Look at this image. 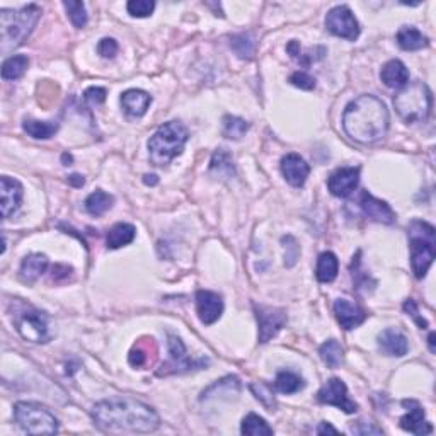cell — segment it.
<instances>
[{"label": "cell", "mask_w": 436, "mask_h": 436, "mask_svg": "<svg viewBox=\"0 0 436 436\" xmlns=\"http://www.w3.org/2000/svg\"><path fill=\"white\" fill-rule=\"evenodd\" d=\"M96 426L108 433H152L159 428V414L133 397L101 400L91 413Z\"/></svg>", "instance_id": "obj_1"}, {"label": "cell", "mask_w": 436, "mask_h": 436, "mask_svg": "<svg viewBox=\"0 0 436 436\" xmlns=\"http://www.w3.org/2000/svg\"><path fill=\"white\" fill-rule=\"evenodd\" d=\"M342 128L346 135L358 144H375L389 131L387 106L375 96H360L346 106Z\"/></svg>", "instance_id": "obj_2"}, {"label": "cell", "mask_w": 436, "mask_h": 436, "mask_svg": "<svg viewBox=\"0 0 436 436\" xmlns=\"http://www.w3.org/2000/svg\"><path fill=\"white\" fill-rule=\"evenodd\" d=\"M39 16H41V9L36 3H30L17 10H0V50L3 53H9L23 45L33 33Z\"/></svg>", "instance_id": "obj_3"}, {"label": "cell", "mask_w": 436, "mask_h": 436, "mask_svg": "<svg viewBox=\"0 0 436 436\" xmlns=\"http://www.w3.org/2000/svg\"><path fill=\"white\" fill-rule=\"evenodd\" d=\"M411 249V266L417 280L426 276L436 257V230L424 220H413L407 227Z\"/></svg>", "instance_id": "obj_4"}, {"label": "cell", "mask_w": 436, "mask_h": 436, "mask_svg": "<svg viewBox=\"0 0 436 436\" xmlns=\"http://www.w3.org/2000/svg\"><path fill=\"white\" fill-rule=\"evenodd\" d=\"M394 106L406 123H423L433 109V94L424 82H407L395 94Z\"/></svg>", "instance_id": "obj_5"}, {"label": "cell", "mask_w": 436, "mask_h": 436, "mask_svg": "<svg viewBox=\"0 0 436 436\" xmlns=\"http://www.w3.org/2000/svg\"><path fill=\"white\" fill-rule=\"evenodd\" d=\"M189 133L179 121H169L159 127V130L150 137L149 155L153 166H167L184 150Z\"/></svg>", "instance_id": "obj_6"}, {"label": "cell", "mask_w": 436, "mask_h": 436, "mask_svg": "<svg viewBox=\"0 0 436 436\" xmlns=\"http://www.w3.org/2000/svg\"><path fill=\"white\" fill-rule=\"evenodd\" d=\"M14 417L26 433L53 435L58 431V419L41 404L17 402L14 406Z\"/></svg>", "instance_id": "obj_7"}, {"label": "cell", "mask_w": 436, "mask_h": 436, "mask_svg": "<svg viewBox=\"0 0 436 436\" xmlns=\"http://www.w3.org/2000/svg\"><path fill=\"white\" fill-rule=\"evenodd\" d=\"M16 327L19 334L23 336L26 341L31 342H48L50 332H48V319L43 312L34 309V307H24L16 317Z\"/></svg>", "instance_id": "obj_8"}, {"label": "cell", "mask_w": 436, "mask_h": 436, "mask_svg": "<svg viewBox=\"0 0 436 436\" xmlns=\"http://www.w3.org/2000/svg\"><path fill=\"white\" fill-rule=\"evenodd\" d=\"M167 348H169V362L162 364V370L157 371V375L164 377V375L171 373H186V371L198 370V368L205 367L206 360H191L186 351V346L177 336L169 334L167 336Z\"/></svg>", "instance_id": "obj_9"}, {"label": "cell", "mask_w": 436, "mask_h": 436, "mask_svg": "<svg viewBox=\"0 0 436 436\" xmlns=\"http://www.w3.org/2000/svg\"><path fill=\"white\" fill-rule=\"evenodd\" d=\"M326 28L334 36L355 41L360 36V24L356 21L355 14L346 6H338L327 12Z\"/></svg>", "instance_id": "obj_10"}, {"label": "cell", "mask_w": 436, "mask_h": 436, "mask_svg": "<svg viewBox=\"0 0 436 436\" xmlns=\"http://www.w3.org/2000/svg\"><path fill=\"white\" fill-rule=\"evenodd\" d=\"M317 400L327 406H336L345 411L346 414H355L358 411V404L349 399L348 387L341 378H329L326 384L317 392Z\"/></svg>", "instance_id": "obj_11"}, {"label": "cell", "mask_w": 436, "mask_h": 436, "mask_svg": "<svg viewBox=\"0 0 436 436\" xmlns=\"http://www.w3.org/2000/svg\"><path fill=\"white\" fill-rule=\"evenodd\" d=\"M257 324H259V342H268L287 324V312L276 307L254 305Z\"/></svg>", "instance_id": "obj_12"}, {"label": "cell", "mask_w": 436, "mask_h": 436, "mask_svg": "<svg viewBox=\"0 0 436 436\" xmlns=\"http://www.w3.org/2000/svg\"><path fill=\"white\" fill-rule=\"evenodd\" d=\"M196 312L205 326H212L224 314V300L215 292L198 290L196 292Z\"/></svg>", "instance_id": "obj_13"}, {"label": "cell", "mask_w": 436, "mask_h": 436, "mask_svg": "<svg viewBox=\"0 0 436 436\" xmlns=\"http://www.w3.org/2000/svg\"><path fill=\"white\" fill-rule=\"evenodd\" d=\"M360 182V167H341L334 171L327 179V188L331 195L338 198H348Z\"/></svg>", "instance_id": "obj_14"}, {"label": "cell", "mask_w": 436, "mask_h": 436, "mask_svg": "<svg viewBox=\"0 0 436 436\" xmlns=\"http://www.w3.org/2000/svg\"><path fill=\"white\" fill-rule=\"evenodd\" d=\"M360 208H362L363 215L371 221H377V224H385L391 225L395 221V213L391 208V205L382 199L375 198L373 195H370L368 191H362L360 196Z\"/></svg>", "instance_id": "obj_15"}, {"label": "cell", "mask_w": 436, "mask_h": 436, "mask_svg": "<svg viewBox=\"0 0 436 436\" xmlns=\"http://www.w3.org/2000/svg\"><path fill=\"white\" fill-rule=\"evenodd\" d=\"M23 201V186L17 179L3 176L0 179V206H2V217L10 218L19 210Z\"/></svg>", "instance_id": "obj_16"}, {"label": "cell", "mask_w": 436, "mask_h": 436, "mask_svg": "<svg viewBox=\"0 0 436 436\" xmlns=\"http://www.w3.org/2000/svg\"><path fill=\"white\" fill-rule=\"evenodd\" d=\"M402 406L411 407L409 413L404 414L400 417V428L404 431H409L413 435H431L433 433V426L424 417L423 407L416 400H402Z\"/></svg>", "instance_id": "obj_17"}, {"label": "cell", "mask_w": 436, "mask_h": 436, "mask_svg": "<svg viewBox=\"0 0 436 436\" xmlns=\"http://www.w3.org/2000/svg\"><path fill=\"white\" fill-rule=\"evenodd\" d=\"M281 174L293 188H302L310 174V166L298 153H287L281 159Z\"/></svg>", "instance_id": "obj_18"}, {"label": "cell", "mask_w": 436, "mask_h": 436, "mask_svg": "<svg viewBox=\"0 0 436 436\" xmlns=\"http://www.w3.org/2000/svg\"><path fill=\"white\" fill-rule=\"evenodd\" d=\"M334 314L338 323L341 324L342 329L351 331L367 320V312L360 305L353 303L348 298H338L334 302Z\"/></svg>", "instance_id": "obj_19"}, {"label": "cell", "mask_w": 436, "mask_h": 436, "mask_svg": "<svg viewBox=\"0 0 436 436\" xmlns=\"http://www.w3.org/2000/svg\"><path fill=\"white\" fill-rule=\"evenodd\" d=\"M378 348L387 356H404L409 349V342L397 329H385L378 334Z\"/></svg>", "instance_id": "obj_20"}, {"label": "cell", "mask_w": 436, "mask_h": 436, "mask_svg": "<svg viewBox=\"0 0 436 436\" xmlns=\"http://www.w3.org/2000/svg\"><path fill=\"white\" fill-rule=\"evenodd\" d=\"M150 102H152V96L149 92L142 91V89H128L121 96V106H123L124 113L133 118L144 116L149 111Z\"/></svg>", "instance_id": "obj_21"}, {"label": "cell", "mask_w": 436, "mask_h": 436, "mask_svg": "<svg viewBox=\"0 0 436 436\" xmlns=\"http://www.w3.org/2000/svg\"><path fill=\"white\" fill-rule=\"evenodd\" d=\"M380 78L387 87L391 89H402L409 82V70L400 60H389L382 67Z\"/></svg>", "instance_id": "obj_22"}, {"label": "cell", "mask_w": 436, "mask_h": 436, "mask_svg": "<svg viewBox=\"0 0 436 436\" xmlns=\"http://www.w3.org/2000/svg\"><path fill=\"white\" fill-rule=\"evenodd\" d=\"M48 257L45 254L34 252V254L26 256L23 259V263H21V278H23V281H26V283H34V281L48 270Z\"/></svg>", "instance_id": "obj_23"}, {"label": "cell", "mask_w": 436, "mask_h": 436, "mask_svg": "<svg viewBox=\"0 0 436 436\" xmlns=\"http://www.w3.org/2000/svg\"><path fill=\"white\" fill-rule=\"evenodd\" d=\"M395 39H397L400 48L406 50V52H417V50H423L430 45V39L413 26L400 28Z\"/></svg>", "instance_id": "obj_24"}, {"label": "cell", "mask_w": 436, "mask_h": 436, "mask_svg": "<svg viewBox=\"0 0 436 436\" xmlns=\"http://www.w3.org/2000/svg\"><path fill=\"white\" fill-rule=\"evenodd\" d=\"M135 235H137V228L131 224H123V221L116 224L114 227H111L108 237H106L108 249H120L123 246L131 244L135 241Z\"/></svg>", "instance_id": "obj_25"}, {"label": "cell", "mask_w": 436, "mask_h": 436, "mask_svg": "<svg viewBox=\"0 0 436 436\" xmlns=\"http://www.w3.org/2000/svg\"><path fill=\"white\" fill-rule=\"evenodd\" d=\"M339 271V261L334 252H323L317 259L316 276L320 283H331L336 280Z\"/></svg>", "instance_id": "obj_26"}, {"label": "cell", "mask_w": 436, "mask_h": 436, "mask_svg": "<svg viewBox=\"0 0 436 436\" xmlns=\"http://www.w3.org/2000/svg\"><path fill=\"white\" fill-rule=\"evenodd\" d=\"M303 387H305V380L292 370L278 371L276 378H274V389L281 394H296Z\"/></svg>", "instance_id": "obj_27"}, {"label": "cell", "mask_w": 436, "mask_h": 436, "mask_svg": "<svg viewBox=\"0 0 436 436\" xmlns=\"http://www.w3.org/2000/svg\"><path fill=\"white\" fill-rule=\"evenodd\" d=\"M114 198L109 195V193L102 191V189H98V191L91 193V195L85 198V210H87L89 215L92 217H101L105 215L108 210H111L113 206Z\"/></svg>", "instance_id": "obj_28"}, {"label": "cell", "mask_w": 436, "mask_h": 436, "mask_svg": "<svg viewBox=\"0 0 436 436\" xmlns=\"http://www.w3.org/2000/svg\"><path fill=\"white\" fill-rule=\"evenodd\" d=\"M241 392V382H239L237 377H225L221 380H218L217 384H213L212 387H208L206 391L201 392V400H208L213 395H220V397H225V395H237Z\"/></svg>", "instance_id": "obj_29"}, {"label": "cell", "mask_w": 436, "mask_h": 436, "mask_svg": "<svg viewBox=\"0 0 436 436\" xmlns=\"http://www.w3.org/2000/svg\"><path fill=\"white\" fill-rule=\"evenodd\" d=\"M24 131H26L30 137L36 138V140H48L53 135L58 131V123L55 121H39V120H24L23 123Z\"/></svg>", "instance_id": "obj_30"}, {"label": "cell", "mask_w": 436, "mask_h": 436, "mask_svg": "<svg viewBox=\"0 0 436 436\" xmlns=\"http://www.w3.org/2000/svg\"><path fill=\"white\" fill-rule=\"evenodd\" d=\"M30 67V58L24 55H14L3 62L2 65V78L3 80H17L26 74Z\"/></svg>", "instance_id": "obj_31"}, {"label": "cell", "mask_w": 436, "mask_h": 436, "mask_svg": "<svg viewBox=\"0 0 436 436\" xmlns=\"http://www.w3.org/2000/svg\"><path fill=\"white\" fill-rule=\"evenodd\" d=\"M241 433L248 436H271L273 435V428H271L261 416H257L254 413H249L248 416L242 419Z\"/></svg>", "instance_id": "obj_32"}, {"label": "cell", "mask_w": 436, "mask_h": 436, "mask_svg": "<svg viewBox=\"0 0 436 436\" xmlns=\"http://www.w3.org/2000/svg\"><path fill=\"white\" fill-rule=\"evenodd\" d=\"M230 48L234 50L235 55L242 60H251L256 52V41L251 33L234 34L230 38Z\"/></svg>", "instance_id": "obj_33"}, {"label": "cell", "mask_w": 436, "mask_h": 436, "mask_svg": "<svg viewBox=\"0 0 436 436\" xmlns=\"http://www.w3.org/2000/svg\"><path fill=\"white\" fill-rule=\"evenodd\" d=\"M210 169L212 173H218V176H234V160L232 155L225 149H218L212 157V162H210Z\"/></svg>", "instance_id": "obj_34"}, {"label": "cell", "mask_w": 436, "mask_h": 436, "mask_svg": "<svg viewBox=\"0 0 436 436\" xmlns=\"http://www.w3.org/2000/svg\"><path fill=\"white\" fill-rule=\"evenodd\" d=\"M319 355L329 368H338L342 363V346L336 339H329L319 348Z\"/></svg>", "instance_id": "obj_35"}, {"label": "cell", "mask_w": 436, "mask_h": 436, "mask_svg": "<svg viewBox=\"0 0 436 436\" xmlns=\"http://www.w3.org/2000/svg\"><path fill=\"white\" fill-rule=\"evenodd\" d=\"M221 123H224L221 131H224L225 137L232 138V140H241V138L244 137V135L248 133V130H249L248 121L242 120V118H237V116H230V114H227Z\"/></svg>", "instance_id": "obj_36"}, {"label": "cell", "mask_w": 436, "mask_h": 436, "mask_svg": "<svg viewBox=\"0 0 436 436\" xmlns=\"http://www.w3.org/2000/svg\"><path fill=\"white\" fill-rule=\"evenodd\" d=\"M153 346H155V342H153L152 338H145L142 339V341H138L137 345L131 348L130 355H128V362H130L131 367H137V368L145 367L150 360L149 358L150 348H153Z\"/></svg>", "instance_id": "obj_37"}, {"label": "cell", "mask_w": 436, "mask_h": 436, "mask_svg": "<svg viewBox=\"0 0 436 436\" xmlns=\"http://www.w3.org/2000/svg\"><path fill=\"white\" fill-rule=\"evenodd\" d=\"M63 7L67 9L70 21H72V24L77 30H82L87 24L89 17L84 2H72V0H69V2H63Z\"/></svg>", "instance_id": "obj_38"}, {"label": "cell", "mask_w": 436, "mask_h": 436, "mask_svg": "<svg viewBox=\"0 0 436 436\" xmlns=\"http://www.w3.org/2000/svg\"><path fill=\"white\" fill-rule=\"evenodd\" d=\"M127 9L130 16L133 17H149L155 9V2H152V0H130L127 3Z\"/></svg>", "instance_id": "obj_39"}, {"label": "cell", "mask_w": 436, "mask_h": 436, "mask_svg": "<svg viewBox=\"0 0 436 436\" xmlns=\"http://www.w3.org/2000/svg\"><path fill=\"white\" fill-rule=\"evenodd\" d=\"M290 84L302 89V91H312L316 87V78L310 74L303 72V70H296L290 75Z\"/></svg>", "instance_id": "obj_40"}, {"label": "cell", "mask_w": 436, "mask_h": 436, "mask_svg": "<svg viewBox=\"0 0 436 436\" xmlns=\"http://www.w3.org/2000/svg\"><path fill=\"white\" fill-rule=\"evenodd\" d=\"M283 244L285 246V264H287L288 268H292L293 264L296 263V259H298V254H300V248L298 244H296V241L293 237H283Z\"/></svg>", "instance_id": "obj_41"}, {"label": "cell", "mask_w": 436, "mask_h": 436, "mask_svg": "<svg viewBox=\"0 0 436 436\" xmlns=\"http://www.w3.org/2000/svg\"><path fill=\"white\" fill-rule=\"evenodd\" d=\"M118 43L113 38H102L98 45V53L102 58H114L118 55Z\"/></svg>", "instance_id": "obj_42"}, {"label": "cell", "mask_w": 436, "mask_h": 436, "mask_svg": "<svg viewBox=\"0 0 436 436\" xmlns=\"http://www.w3.org/2000/svg\"><path fill=\"white\" fill-rule=\"evenodd\" d=\"M84 99L91 105H102L106 101V89L102 87H89L87 91L84 92Z\"/></svg>", "instance_id": "obj_43"}, {"label": "cell", "mask_w": 436, "mask_h": 436, "mask_svg": "<svg viewBox=\"0 0 436 436\" xmlns=\"http://www.w3.org/2000/svg\"><path fill=\"white\" fill-rule=\"evenodd\" d=\"M404 310L407 312V316H411L414 320H416L417 326H419L421 329H426L428 327V323L423 319V317L419 316V310H417V305H416V302H414V300H411V298L406 300V302H404Z\"/></svg>", "instance_id": "obj_44"}, {"label": "cell", "mask_w": 436, "mask_h": 436, "mask_svg": "<svg viewBox=\"0 0 436 436\" xmlns=\"http://www.w3.org/2000/svg\"><path fill=\"white\" fill-rule=\"evenodd\" d=\"M353 433L356 435H382V428L373 426V424H367V423H358V426L351 428Z\"/></svg>", "instance_id": "obj_45"}, {"label": "cell", "mask_w": 436, "mask_h": 436, "mask_svg": "<svg viewBox=\"0 0 436 436\" xmlns=\"http://www.w3.org/2000/svg\"><path fill=\"white\" fill-rule=\"evenodd\" d=\"M72 273H74V270L70 266H67V264H56V266H53L52 278L55 281H58L62 276L63 278H69Z\"/></svg>", "instance_id": "obj_46"}, {"label": "cell", "mask_w": 436, "mask_h": 436, "mask_svg": "<svg viewBox=\"0 0 436 436\" xmlns=\"http://www.w3.org/2000/svg\"><path fill=\"white\" fill-rule=\"evenodd\" d=\"M69 184L74 186V188H82V186L85 184L84 176H80V174H72V176H69Z\"/></svg>", "instance_id": "obj_47"}, {"label": "cell", "mask_w": 436, "mask_h": 436, "mask_svg": "<svg viewBox=\"0 0 436 436\" xmlns=\"http://www.w3.org/2000/svg\"><path fill=\"white\" fill-rule=\"evenodd\" d=\"M326 433H332V435H338L339 431L336 428H332L331 424L327 423H320L319 428H317V435H326Z\"/></svg>", "instance_id": "obj_48"}, {"label": "cell", "mask_w": 436, "mask_h": 436, "mask_svg": "<svg viewBox=\"0 0 436 436\" xmlns=\"http://www.w3.org/2000/svg\"><path fill=\"white\" fill-rule=\"evenodd\" d=\"M144 182L146 186H155L157 182H159V179H157L155 174H145L144 176Z\"/></svg>", "instance_id": "obj_49"}, {"label": "cell", "mask_w": 436, "mask_h": 436, "mask_svg": "<svg viewBox=\"0 0 436 436\" xmlns=\"http://www.w3.org/2000/svg\"><path fill=\"white\" fill-rule=\"evenodd\" d=\"M62 160H63V166H72V162H74L72 155H69V153H63Z\"/></svg>", "instance_id": "obj_50"}, {"label": "cell", "mask_w": 436, "mask_h": 436, "mask_svg": "<svg viewBox=\"0 0 436 436\" xmlns=\"http://www.w3.org/2000/svg\"><path fill=\"white\" fill-rule=\"evenodd\" d=\"M428 342H430V351L435 353L436 348H435V332H431L430 338H428Z\"/></svg>", "instance_id": "obj_51"}]
</instances>
